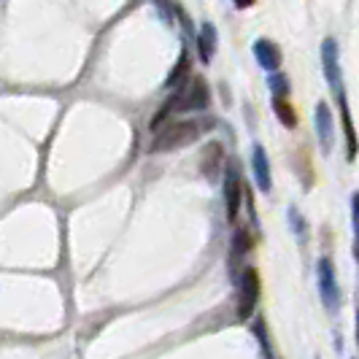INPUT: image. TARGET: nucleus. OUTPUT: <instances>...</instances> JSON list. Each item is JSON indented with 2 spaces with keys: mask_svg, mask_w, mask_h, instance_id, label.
I'll list each match as a JSON object with an SVG mask.
<instances>
[{
  "mask_svg": "<svg viewBox=\"0 0 359 359\" xmlns=\"http://www.w3.org/2000/svg\"><path fill=\"white\" fill-rule=\"evenodd\" d=\"M203 135V125L200 122H170L157 133V138L151 141V151L162 154V151H176L181 146H189Z\"/></svg>",
  "mask_w": 359,
  "mask_h": 359,
  "instance_id": "1",
  "label": "nucleus"
},
{
  "mask_svg": "<svg viewBox=\"0 0 359 359\" xmlns=\"http://www.w3.org/2000/svg\"><path fill=\"white\" fill-rule=\"evenodd\" d=\"M173 100H176V111H205L211 100L208 81L203 76H195L192 81H187L184 87L173 92Z\"/></svg>",
  "mask_w": 359,
  "mask_h": 359,
  "instance_id": "2",
  "label": "nucleus"
},
{
  "mask_svg": "<svg viewBox=\"0 0 359 359\" xmlns=\"http://www.w3.org/2000/svg\"><path fill=\"white\" fill-rule=\"evenodd\" d=\"M241 306H238V316L241 319H249L257 308V297H259V273L257 268H243L241 273Z\"/></svg>",
  "mask_w": 359,
  "mask_h": 359,
  "instance_id": "3",
  "label": "nucleus"
},
{
  "mask_svg": "<svg viewBox=\"0 0 359 359\" xmlns=\"http://www.w3.org/2000/svg\"><path fill=\"white\" fill-rule=\"evenodd\" d=\"M319 292H322L324 306L330 308V311H335L341 292H338V281H335V265L327 257L319 259Z\"/></svg>",
  "mask_w": 359,
  "mask_h": 359,
  "instance_id": "4",
  "label": "nucleus"
},
{
  "mask_svg": "<svg viewBox=\"0 0 359 359\" xmlns=\"http://www.w3.org/2000/svg\"><path fill=\"white\" fill-rule=\"evenodd\" d=\"M241 176H238V165H227V176H224V205H227V219L235 222L238 208H241Z\"/></svg>",
  "mask_w": 359,
  "mask_h": 359,
  "instance_id": "5",
  "label": "nucleus"
},
{
  "mask_svg": "<svg viewBox=\"0 0 359 359\" xmlns=\"http://www.w3.org/2000/svg\"><path fill=\"white\" fill-rule=\"evenodd\" d=\"M322 62L324 73H327V81L332 84V90L341 92V73H338V43L335 38H327L322 43Z\"/></svg>",
  "mask_w": 359,
  "mask_h": 359,
  "instance_id": "6",
  "label": "nucleus"
},
{
  "mask_svg": "<svg viewBox=\"0 0 359 359\" xmlns=\"http://www.w3.org/2000/svg\"><path fill=\"white\" fill-rule=\"evenodd\" d=\"M316 133H319L322 149L330 151L332 144H335V125H332V111H330L327 103H319V106H316Z\"/></svg>",
  "mask_w": 359,
  "mask_h": 359,
  "instance_id": "7",
  "label": "nucleus"
},
{
  "mask_svg": "<svg viewBox=\"0 0 359 359\" xmlns=\"http://www.w3.org/2000/svg\"><path fill=\"white\" fill-rule=\"evenodd\" d=\"M254 57H257V62L265 68V71H276L278 65H281V52H278V46L268 41V38H259L257 43H254Z\"/></svg>",
  "mask_w": 359,
  "mask_h": 359,
  "instance_id": "8",
  "label": "nucleus"
},
{
  "mask_svg": "<svg viewBox=\"0 0 359 359\" xmlns=\"http://www.w3.org/2000/svg\"><path fill=\"white\" fill-rule=\"evenodd\" d=\"M252 168H254V181H257V187H259L262 192H270V184H273V181H270V162L262 146H254Z\"/></svg>",
  "mask_w": 359,
  "mask_h": 359,
  "instance_id": "9",
  "label": "nucleus"
},
{
  "mask_svg": "<svg viewBox=\"0 0 359 359\" xmlns=\"http://www.w3.org/2000/svg\"><path fill=\"white\" fill-rule=\"evenodd\" d=\"M222 162H224V151H222V146H219V144L205 146V151H203V160H200V170H203L208 179H214V176H219V168H222Z\"/></svg>",
  "mask_w": 359,
  "mask_h": 359,
  "instance_id": "10",
  "label": "nucleus"
},
{
  "mask_svg": "<svg viewBox=\"0 0 359 359\" xmlns=\"http://www.w3.org/2000/svg\"><path fill=\"white\" fill-rule=\"evenodd\" d=\"M198 49H200V60H203V62H208V60H211V54L216 52L214 25H203V30H200V36H198Z\"/></svg>",
  "mask_w": 359,
  "mask_h": 359,
  "instance_id": "11",
  "label": "nucleus"
},
{
  "mask_svg": "<svg viewBox=\"0 0 359 359\" xmlns=\"http://www.w3.org/2000/svg\"><path fill=\"white\" fill-rule=\"evenodd\" d=\"M341 108H343V122H346V138H348V157L354 160L359 151V144H357V135H354V125H351V114L346 108V97L343 95H341Z\"/></svg>",
  "mask_w": 359,
  "mask_h": 359,
  "instance_id": "12",
  "label": "nucleus"
},
{
  "mask_svg": "<svg viewBox=\"0 0 359 359\" xmlns=\"http://www.w3.org/2000/svg\"><path fill=\"white\" fill-rule=\"evenodd\" d=\"M252 246H254V238L249 230H238L233 238V259H241L246 252H252Z\"/></svg>",
  "mask_w": 359,
  "mask_h": 359,
  "instance_id": "13",
  "label": "nucleus"
},
{
  "mask_svg": "<svg viewBox=\"0 0 359 359\" xmlns=\"http://www.w3.org/2000/svg\"><path fill=\"white\" fill-rule=\"evenodd\" d=\"M273 108H276V116H278L287 127L297 125V114H294V108L289 106L284 97H276V100H273Z\"/></svg>",
  "mask_w": 359,
  "mask_h": 359,
  "instance_id": "14",
  "label": "nucleus"
},
{
  "mask_svg": "<svg viewBox=\"0 0 359 359\" xmlns=\"http://www.w3.org/2000/svg\"><path fill=\"white\" fill-rule=\"evenodd\" d=\"M187 71H189V57H187V52H184L179 57V62H176V71L168 76V90H170V87H179L181 81L187 79Z\"/></svg>",
  "mask_w": 359,
  "mask_h": 359,
  "instance_id": "15",
  "label": "nucleus"
},
{
  "mask_svg": "<svg viewBox=\"0 0 359 359\" xmlns=\"http://www.w3.org/2000/svg\"><path fill=\"white\" fill-rule=\"evenodd\" d=\"M270 87H273L276 92H281V95H287V92H289L287 76H273V79H270Z\"/></svg>",
  "mask_w": 359,
  "mask_h": 359,
  "instance_id": "16",
  "label": "nucleus"
},
{
  "mask_svg": "<svg viewBox=\"0 0 359 359\" xmlns=\"http://www.w3.org/2000/svg\"><path fill=\"white\" fill-rule=\"evenodd\" d=\"M354 222H357V230H359V195L354 198Z\"/></svg>",
  "mask_w": 359,
  "mask_h": 359,
  "instance_id": "17",
  "label": "nucleus"
}]
</instances>
